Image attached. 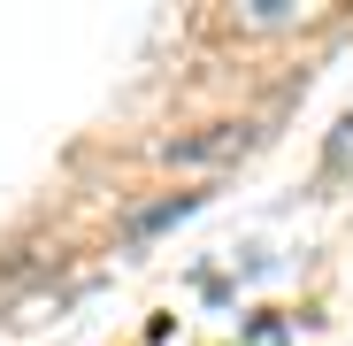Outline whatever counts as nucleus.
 Segmentation results:
<instances>
[{
  "instance_id": "nucleus-2",
  "label": "nucleus",
  "mask_w": 353,
  "mask_h": 346,
  "mask_svg": "<svg viewBox=\"0 0 353 346\" xmlns=\"http://www.w3.org/2000/svg\"><path fill=\"white\" fill-rule=\"evenodd\" d=\"M192 208H200V200H192V193H176V200H161V208H146V215H139V223H131V239H154V231H169V223H176V215H192Z\"/></svg>"
},
{
  "instance_id": "nucleus-1",
  "label": "nucleus",
  "mask_w": 353,
  "mask_h": 346,
  "mask_svg": "<svg viewBox=\"0 0 353 346\" xmlns=\"http://www.w3.org/2000/svg\"><path fill=\"white\" fill-rule=\"evenodd\" d=\"M230 146H246V124H215V131H200V139H169V162H215V154H230Z\"/></svg>"
}]
</instances>
